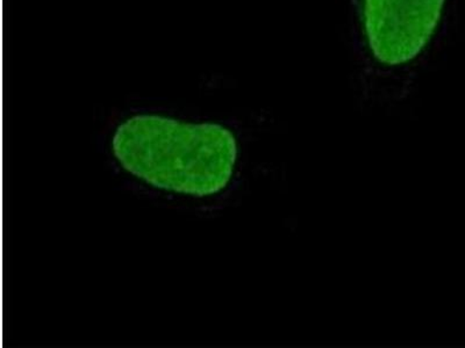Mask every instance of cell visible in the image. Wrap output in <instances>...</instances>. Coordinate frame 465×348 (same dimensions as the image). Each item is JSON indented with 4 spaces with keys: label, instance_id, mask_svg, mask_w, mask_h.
<instances>
[{
    "label": "cell",
    "instance_id": "1",
    "mask_svg": "<svg viewBox=\"0 0 465 348\" xmlns=\"http://www.w3.org/2000/svg\"><path fill=\"white\" fill-rule=\"evenodd\" d=\"M114 151L124 169L153 188L198 198L225 188L238 160L227 128L159 115H136L120 124Z\"/></svg>",
    "mask_w": 465,
    "mask_h": 348
},
{
    "label": "cell",
    "instance_id": "2",
    "mask_svg": "<svg viewBox=\"0 0 465 348\" xmlns=\"http://www.w3.org/2000/svg\"><path fill=\"white\" fill-rule=\"evenodd\" d=\"M446 0H363L362 23L378 62L400 65L414 60L433 36Z\"/></svg>",
    "mask_w": 465,
    "mask_h": 348
}]
</instances>
